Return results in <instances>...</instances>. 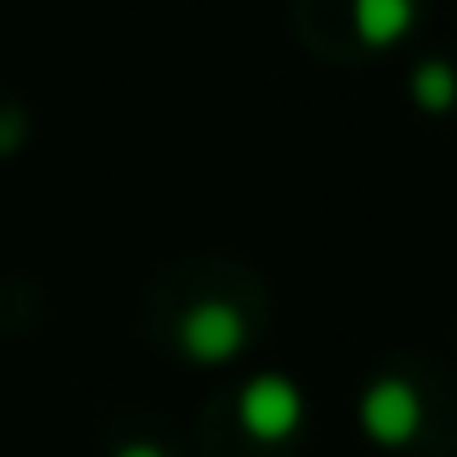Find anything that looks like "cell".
<instances>
[{
  "mask_svg": "<svg viewBox=\"0 0 457 457\" xmlns=\"http://www.w3.org/2000/svg\"><path fill=\"white\" fill-rule=\"evenodd\" d=\"M243 430L259 436V441H286L296 425H302V393L286 382V377H259L243 387Z\"/></svg>",
  "mask_w": 457,
  "mask_h": 457,
  "instance_id": "cell-1",
  "label": "cell"
},
{
  "mask_svg": "<svg viewBox=\"0 0 457 457\" xmlns=\"http://www.w3.org/2000/svg\"><path fill=\"white\" fill-rule=\"evenodd\" d=\"M361 425H366L371 441H382V446H403V441L420 430V393H414L409 382H398V377L371 382L366 398H361Z\"/></svg>",
  "mask_w": 457,
  "mask_h": 457,
  "instance_id": "cell-2",
  "label": "cell"
},
{
  "mask_svg": "<svg viewBox=\"0 0 457 457\" xmlns=\"http://www.w3.org/2000/svg\"><path fill=\"white\" fill-rule=\"evenodd\" d=\"M183 350L194 361H226L243 350V312L226 302H199L183 318Z\"/></svg>",
  "mask_w": 457,
  "mask_h": 457,
  "instance_id": "cell-3",
  "label": "cell"
},
{
  "mask_svg": "<svg viewBox=\"0 0 457 457\" xmlns=\"http://www.w3.org/2000/svg\"><path fill=\"white\" fill-rule=\"evenodd\" d=\"M414 22V0H355V33L371 49H387L409 33Z\"/></svg>",
  "mask_w": 457,
  "mask_h": 457,
  "instance_id": "cell-4",
  "label": "cell"
},
{
  "mask_svg": "<svg viewBox=\"0 0 457 457\" xmlns=\"http://www.w3.org/2000/svg\"><path fill=\"white\" fill-rule=\"evenodd\" d=\"M414 97H420L425 108H452V103H457V76H452L446 65H420Z\"/></svg>",
  "mask_w": 457,
  "mask_h": 457,
  "instance_id": "cell-5",
  "label": "cell"
},
{
  "mask_svg": "<svg viewBox=\"0 0 457 457\" xmlns=\"http://www.w3.org/2000/svg\"><path fill=\"white\" fill-rule=\"evenodd\" d=\"M119 457H162V452H156V446H145V441H135V446H124Z\"/></svg>",
  "mask_w": 457,
  "mask_h": 457,
  "instance_id": "cell-6",
  "label": "cell"
}]
</instances>
